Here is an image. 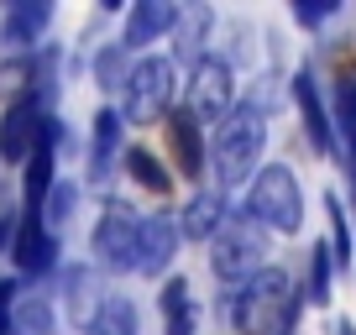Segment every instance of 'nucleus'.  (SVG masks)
I'll list each match as a JSON object with an SVG mask.
<instances>
[{
  "label": "nucleus",
  "instance_id": "nucleus-6",
  "mask_svg": "<svg viewBox=\"0 0 356 335\" xmlns=\"http://www.w3.org/2000/svg\"><path fill=\"white\" fill-rule=\"evenodd\" d=\"M231 105H236V74H231V63L215 58V53L194 58L189 84H184V111H189L200 126H215L220 115H231Z\"/></svg>",
  "mask_w": 356,
  "mask_h": 335
},
{
  "label": "nucleus",
  "instance_id": "nucleus-1",
  "mask_svg": "<svg viewBox=\"0 0 356 335\" xmlns=\"http://www.w3.org/2000/svg\"><path fill=\"white\" fill-rule=\"evenodd\" d=\"M204 152H210V168H215V179H220V189L252 183L257 168H262V152H267V111L257 100H246V105L236 100L231 115H220L210 126Z\"/></svg>",
  "mask_w": 356,
  "mask_h": 335
},
{
  "label": "nucleus",
  "instance_id": "nucleus-21",
  "mask_svg": "<svg viewBox=\"0 0 356 335\" xmlns=\"http://www.w3.org/2000/svg\"><path fill=\"white\" fill-rule=\"evenodd\" d=\"M121 163H126V173H131V179L142 183L147 194H168V189H173V173H168V168L157 163V157L147 152V147H126V157H121Z\"/></svg>",
  "mask_w": 356,
  "mask_h": 335
},
{
  "label": "nucleus",
  "instance_id": "nucleus-7",
  "mask_svg": "<svg viewBox=\"0 0 356 335\" xmlns=\"http://www.w3.org/2000/svg\"><path fill=\"white\" fill-rule=\"evenodd\" d=\"M178 220L173 215H142L136 220V252H131V272H142V278H168V268H173L178 257Z\"/></svg>",
  "mask_w": 356,
  "mask_h": 335
},
{
  "label": "nucleus",
  "instance_id": "nucleus-29",
  "mask_svg": "<svg viewBox=\"0 0 356 335\" xmlns=\"http://www.w3.org/2000/svg\"><path fill=\"white\" fill-rule=\"evenodd\" d=\"M351 204H356V168H351Z\"/></svg>",
  "mask_w": 356,
  "mask_h": 335
},
{
  "label": "nucleus",
  "instance_id": "nucleus-11",
  "mask_svg": "<svg viewBox=\"0 0 356 335\" xmlns=\"http://www.w3.org/2000/svg\"><path fill=\"white\" fill-rule=\"evenodd\" d=\"M178 26V6L173 0H131L126 11V32H121V47H147V42H163L168 32Z\"/></svg>",
  "mask_w": 356,
  "mask_h": 335
},
{
  "label": "nucleus",
  "instance_id": "nucleus-13",
  "mask_svg": "<svg viewBox=\"0 0 356 335\" xmlns=\"http://www.w3.org/2000/svg\"><path fill=\"white\" fill-rule=\"evenodd\" d=\"M173 220H178V236H184V241H204V246H210L215 231L231 220V215H225V194L220 189H194L189 204H184Z\"/></svg>",
  "mask_w": 356,
  "mask_h": 335
},
{
  "label": "nucleus",
  "instance_id": "nucleus-22",
  "mask_svg": "<svg viewBox=\"0 0 356 335\" xmlns=\"http://www.w3.org/2000/svg\"><path fill=\"white\" fill-rule=\"evenodd\" d=\"M325 210H330V241L325 246H330V262L346 272L356 252H351V231H346V215H341V194H325Z\"/></svg>",
  "mask_w": 356,
  "mask_h": 335
},
{
  "label": "nucleus",
  "instance_id": "nucleus-5",
  "mask_svg": "<svg viewBox=\"0 0 356 335\" xmlns=\"http://www.w3.org/2000/svg\"><path fill=\"white\" fill-rule=\"evenodd\" d=\"M262 257H267V231H257L246 215L225 220L220 231H215V241H210V268H215V278L231 283V288H241L246 278H257V272H262Z\"/></svg>",
  "mask_w": 356,
  "mask_h": 335
},
{
  "label": "nucleus",
  "instance_id": "nucleus-18",
  "mask_svg": "<svg viewBox=\"0 0 356 335\" xmlns=\"http://www.w3.org/2000/svg\"><path fill=\"white\" fill-rule=\"evenodd\" d=\"M84 335H142V320H136V304L121 299V293H111V299L100 304V309L89 314Z\"/></svg>",
  "mask_w": 356,
  "mask_h": 335
},
{
  "label": "nucleus",
  "instance_id": "nucleus-19",
  "mask_svg": "<svg viewBox=\"0 0 356 335\" xmlns=\"http://www.w3.org/2000/svg\"><path fill=\"white\" fill-rule=\"evenodd\" d=\"M335 293V262H330V246H309V268H304V304L325 309Z\"/></svg>",
  "mask_w": 356,
  "mask_h": 335
},
{
  "label": "nucleus",
  "instance_id": "nucleus-2",
  "mask_svg": "<svg viewBox=\"0 0 356 335\" xmlns=\"http://www.w3.org/2000/svg\"><path fill=\"white\" fill-rule=\"evenodd\" d=\"M299 314H304V299L293 293V278L283 268H262L231 299V320L241 335H293Z\"/></svg>",
  "mask_w": 356,
  "mask_h": 335
},
{
  "label": "nucleus",
  "instance_id": "nucleus-24",
  "mask_svg": "<svg viewBox=\"0 0 356 335\" xmlns=\"http://www.w3.org/2000/svg\"><path fill=\"white\" fill-rule=\"evenodd\" d=\"M126 58H131V53H126L121 42H115V47H105V53L95 58V79H100V90H105V95L126 90V74H131V68H121Z\"/></svg>",
  "mask_w": 356,
  "mask_h": 335
},
{
  "label": "nucleus",
  "instance_id": "nucleus-8",
  "mask_svg": "<svg viewBox=\"0 0 356 335\" xmlns=\"http://www.w3.org/2000/svg\"><path fill=\"white\" fill-rule=\"evenodd\" d=\"M136 220L142 215L131 210V204L111 199L100 210V220H95V257L105 262V268L115 272H131V252H136Z\"/></svg>",
  "mask_w": 356,
  "mask_h": 335
},
{
  "label": "nucleus",
  "instance_id": "nucleus-27",
  "mask_svg": "<svg viewBox=\"0 0 356 335\" xmlns=\"http://www.w3.org/2000/svg\"><path fill=\"white\" fill-rule=\"evenodd\" d=\"M16 293H22L16 283L0 278V335H11V304H16Z\"/></svg>",
  "mask_w": 356,
  "mask_h": 335
},
{
  "label": "nucleus",
  "instance_id": "nucleus-12",
  "mask_svg": "<svg viewBox=\"0 0 356 335\" xmlns=\"http://www.w3.org/2000/svg\"><path fill=\"white\" fill-rule=\"evenodd\" d=\"M168 142H173L178 173L200 183V179H204V168H210V152H204V126L194 121L184 105H178V111H168Z\"/></svg>",
  "mask_w": 356,
  "mask_h": 335
},
{
  "label": "nucleus",
  "instance_id": "nucleus-14",
  "mask_svg": "<svg viewBox=\"0 0 356 335\" xmlns=\"http://www.w3.org/2000/svg\"><path fill=\"white\" fill-rule=\"evenodd\" d=\"M293 105H299V121H304L309 147L320 157H330L335 152V126H330V115H325V100H320V90H314L309 68H299V79H293Z\"/></svg>",
  "mask_w": 356,
  "mask_h": 335
},
{
  "label": "nucleus",
  "instance_id": "nucleus-17",
  "mask_svg": "<svg viewBox=\"0 0 356 335\" xmlns=\"http://www.w3.org/2000/svg\"><path fill=\"white\" fill-rule=\"evenodd\" d=\"M121 136H126V121L115 105H105L89 126V179H105L115 168V152H121Z\"/></svg>",
  "mask_w": 356,
  "mask_h": 335
},
{
  "label": "nucleus",
  "instance_id": "nucleus-9",
  "mask_svg": "<svg viewBox=\"0 0 356 335\" xmlns=\"http://www.w3.org/2000/svg\"><path fill=\"white\" fill-rule=\"evenodd\" d=\"M42 121H47V115H42V95H37V90L16 95V100L6 105V115H0V157H6V163H26L32 147H37Z\"/></svg>",
  "mask_w": 356,
  "mask_h": 335
},
{
  "label": "nucleus",
  "instance_id": "nucleus-26",
  "mask_svg": "<svg viewBox=\"0 0 356 335\" xmlns=\"http://www.w3.org/2000/svg\"><path fill=\"white\" fill-rule=\"evenodd\" d=\"M335 11H341L335 0H320V6H299V0H293V22L299 26H320V22H330Z\"/></svg>",
  "mask_w": 356,
  "mask_h": 335
},
{
  "label": "nucleus",
  "instance_id": "nucleus-4",
  "mask_svg": "<svg viewBox=\"0 0 356 335\" xmlns=\"http://www.w3.org/2000/svg\"><path fill=\"white\" fill-rule=\"evenodd\" d=\"M173 90H178V63L163 53H147L131 63V74H126V111L121 121L126 126H142V121H157V115L173 111Z\"/></svg>",
  "mask_w": 356,
  "mask_h": 335
},
{
  "label": "nucleus",
  "instance_id": "nucleus-16",
  "mask_svg": "<svg viewBox=\"0 0 356 335\" xmlns=\"http://www.w3.org/2000/svg\"><path fill=\"white\" fill-rule=\"evenodd\" d=\"M47 26H53V0H16L0 22V37L11 47H32L47 37Z\"/></svg>",
  "mask_w": 356,
  "mask_h": 335
},
{
  "label": "nucleus",
  "instance_id": "nucleus-20",
  "mask_svg": "<svg viewBox=\"0 0 356 335\" xmlns=\"http://www.w3.org/2000/svg\"><path fill=\"white\" fill-rule=\"evenodd\" d=\"M47 330H53V304H47V293H16L11 335H47Z\"/></svg>",
  "mask_w": 356,
  "mask_h": 335
},
{
  "label": "nucleus",
  "instance_id": "nucleus-23",
  "mask_svg": "<svg viewBox=\"0 0 356 335\" xmlns=\"http://www.w3.org/2000/svg\"><path fill=\"white\" fill-rule=\"evenodd\" d=\"M74 199H79L74 183H53V189H47V199H42V210H37V220L58 236V231L68 225V215H74Z\"/></svg>",
  "mask_w": 356,
  "mask_h": 335
},
{
  "label": "nucleus",
  "instance_id": "nucleus-25",
  "mask_svg": "<svg viewBox=\"0 0 356 335\" xmlns=\"http://www.w3.org/2000/svg\"><path fill=\"white\" fill-rule=\"evenodd\" d=\"M335 121H341V136H346V147H351V157H356V84H341V95H335Z\"/></svg>",
  "mask_w": 356,
  "mask_h": 335
},
{
  "label": "nucleus",
  "instance_id": "nucleus-10",
  "mask_svg": "<svg viewBox=\"0 0 356 335\" xmlns=\"http://www.w3.org/2000/svg\"><path fill=\"white\" fill-rule=\"evenodd\" d=\"M11 262H16L22 278H47V272L58 268V236L26 210H22V220H16V236H11Z\"/></svg>",
  "mask_w": 356,
  "mask_h": 335
},
{
  "label": "nucleus",
  "instance_id": "nucleus-28",
  "mask_svg": "<svg viewBox=\"0 0 356 335\" xmlns=\"http://www.w3.org/2000/svg\"><path fill=\"white\" fill-rule=\"evenodd\" d=\"M330 335H356V325H351V320H335V325H330Z\"/></svg>",
  "mask_w": 356,
  "mask_h": 335
},
{
  "label": "nucleus",
  "instance_id": "nucleus-15",
  "mask_svg": "<svg viewBox=\"0 0 356 335\" xmlns=\"http://www.w3.org/2000/svg\"><path fill=\"white\" fill-rule=\"evenodd\" d=\"M157 309H163V335H200V304H194L189 278H168L157 293Z\"/></svg>",
  "mask_w": 356,
  "mask_h": 335
},
{
  "label": "nucleus",
  "instance_id": "nucleus-3",
  "mask_svg": "<svg viewBox=\"0 0 356 335\" xmlns=\"http://www.w3.org/2000/svg\"><path fill=\"white\" fill-rule=\"evenodd\" d=\"M241 215L257 225V231H273V236H293L304 225V189H299V173L283 163H262L257 179L246 183V199Z\"/></svg>",
  "mask_w": 356,
  "mask_h": 335
}]
</instances>
